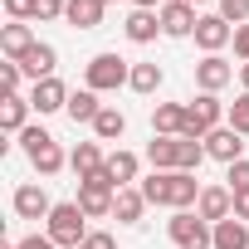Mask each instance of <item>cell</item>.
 I'll list each match as a JSON object with an SVG mask.
<instances>
[{"label":"cell","instance_id":"6da1fadb","mask_svg":"<svg viewBox=\"0 0 249 249\" xmlns=\"http://www.w3.org/2000/svg\"><path fill=\"white\" fill-rule=\"evenodd\" d=\"M44 234H49L59 249H78L93 230H88V215H83L78 200H59V205L49 210V220H44Z\"/></svg>","mask_w":249,"mask_h":249},{"label":"cell","instance_id":"7a4b0ae2","mask_svg":"<svg viewBox=\"0 0 249 249\" xmlns=\"http://www.w3.org/2000/svg\"><path fill=\"white\" fill-rule=\"evenodd\" d=\"M127 83H132V64L122 54H93L83 64V88H93V93H117Z\"/></svg>","mask_w":249,"mask_h":249},{"label":"cell","instance_id":"3957f363","mask_svg":"<svg viewBox=\"0 0 249 249\" xmlns=\"http://www.w3.org/2000/svg\"><path fill=\"white\" fill-rule=\"evenodd\" d=\"M20 147H25V157H30V166H35L39 176H59V171L69 166L64 147H59L44 127H25V132H20Z\"/></svg>","mask_w":249,"mask_h":249},{"label":"cell","instance_id":"277c9868","mask_svg":"<svg viewBox=\"0 0 249 249\" xmlns=\"http://www.w3.org/2000/svg\"><path fill=\"white\" fill-rule=\"evenodd\" d=\"M166 234H171L176 249H215V225L200 220L196 210H176L166 220Z\"/></svg>","mask_w":249,"mask_h":249},{"label":"cell","instance_id":"5b68a950","mask_svg":"<svg viewBox=\"0 0 249 249\" xmlns=\"http://www.w3.org/2000/svg\"><path fill=\"white\" fill-rule=\"evenodd\" d=\"M225 103H220V93H200L196 103H186V132L181 137H196V142H205L215 127H225Z\"/></svg>","mask_w":249,"mask_h":249},{"label":"cell","instance_id":"8992f818","mask_svg":"<svg viewBox=\"0 0 249 249\" xmlns=\"http://www.w3.org/2000/svg\"><path fill=\"white\" fill-rule=\"evenodd\" d=\"M10 205H15V215H20V220H49V210H54V200H49V191H44L39 181H25V186H15Z\"/></svg>","mask_w":249,"mask_h":249},{"label":"cell","instance_id":"52a82bcc","mask_svg":"<svg viewBox=\"0 0 249 249\" xmlns=\"http://www.w3.org/2000/svg\"><path fill=\"white\" fill-rule=\"evenodd\" d=\"M157 15H161V35H166V39H186V35H196V25H200L196 5H186V0H166Z\"/></svg>","mask_w":249,"mask_h":249},{"label":"cell","instance_id":"ba28073f","mask_svg":"<svg viewBox=\"0 0 249 249\" xmlns=\"http://www.w3.org/2000/svg\"><path fill=\"white\" fill-rule=\"evenodd\" d=\"M234 83V64L225 59V54H205L200 64H196V88L200 93H220V88H230Z\"/></svg>","mask_w":249,"mask_h":249},{"label":"cell","instance_id":"9c48e42d","mask_svg":"<svg viewBox=\"0 0 249 249\" xmlns=\"http://www.w3.org/2000/svg\"><path fill=\"white\" fill-rule=\"evenodd\" d=\"M30 107L44 117V112H69V83L64 78H39L30 88Z\"/></svg>","mask_w":249,"mask_h":249},{"label":"cell","instance_id":"30bf717a","mask_svg":"<svg viewBox=\"0 0 249 249\" xmlns=\"http://www.w3.org/2000/svg\"><path fill=\"white\" fill-rule=\"evenodd\" d=\"M205 157H215V161H225V166H234V161H244V137L230 127H215L210 137H205Z\"/></svg>","mask_w":249,"mask_h":249},{"label":"cell","instance_id":"8fae6325","mask_svg":"<svg viewBox=\"0 0 249 249\" xmlns=\"http://www.w3.org/2000/svg\"><path fill=\"white\" fill-rule=\"evenodd\" d=\"M196 44H200L205 54H220L225 44H234V25H230L225 15H200V25H196Z\"/></svg>","mask_w":249,"mask_h":249},{"label":"cell","instance_id":"7c38bea8","mask_svg":"<svg viewBox=\"0 0 249 249\" xmlns=\"http://www.w3.org/2000/svg\"><path fill=\"white\" fill-rule=\"evenodd\" d=\"M196 215H200V220H210V225L230 220V215H234V191H230V186H205V191H200V200H196Z\"/></svg>","mask_w":249,"mask_h":249},{"label":"cell","instance_id":"4fadbf2b","mask_svg":"<svg viewBox=\"0 0 249 249\" xmlns=\"http://www.w3.org/2000/svg\"><path fill=\"white\" fill-rule=\"evenodd\" d=\"M39 39H35V30L25 25V20H10V25H0V54H5V59H25L30 49H35Z\"/></svg>","mask_w":249,"mask_h":249},{"label":"cell","instance_id":"5bb4252c","mask_svg":"<svg viewBox=\"0 0 249 249\" xmlns=\"http://www.w3.org/2000/svg\"><path fill=\"white\" fill-rule=\"evenodd\" d=\"M112 200H117V191L93 186V181H78V205H83L88 220H107V215H112Z\"/></svg>","mask_w":249,"mask_h":249},{"label":"cell","instance_id":"9a60e30c","mask_svg":"<svg viewBox=\"0 0 249 249\" xmlns=\"http://www.w3.org/2000/svg\"><path fill=\"white\" fill-rule=\"evenodd\" d=\"M142 215H147V196L137 186H122L117 200H112V220L117 225H142Z\"/></svg>","mask_w":249,"mask_h":249},{"label":"cell","instance_id":"2e32d148","mask_svg":"<svg viewBox=\"0 0 249 249\" xmlns=\"http://www.w3.org/2000/svg\"><path fill=\"white\" fill-rule=\"evenodd\" d=\"M152 132L157 137H181L186 132V103H157L152 107Z\"/></svg>","mask_w":249,"mask_h":249},{"label":"cell","instance_id":"e0dca14e","mask_svg":"<svg viewBox=\"0 0 249 249\" xmlns=\"http://www.w3.org/2000/svg\"><path fill=\"white\" fill-rule=\"evenodd\" d=\"M122 35H127L132 44H152V39L161 35V15H157V10H132L127 25H122Z\"/></svg>","mask_w":249,"mask_h":249},{"label":"cell","instance_id":"ac0fdd59","mask_svg":"<svg viewBox=\"0 0 249 249\" xmlns=\"http://www.w3.org/2000/svg\"><path fill=\"white\" fill-rule=\"evenodd\" d=\"M54 64H59V49H54V44H44V39H39V44L20 59V69H25L35 83H39V78H54Z\"/></svg>","mask_w":249,"mask_h":249},{"label":"cell","instance_id":"d6986e66","mask_svg":"<svg viewBox=\"0 0 249 249\" xmlns=\"http://www.w3.org/2000/svg\"><path fill=\"white\" fill-rule=\"evenodd\" d=\"M0 127L20 137V132L30 127V98H20V93H5V103H0Z\"/></svg>","mask_w":249,"mask_h":249},{"label":"cell","instance_id":"ffe728a7","mask_svg":"<svg viewBox=\"0 0 249 249\" xmlns=\"http://www.w3.org/2000/svg\"><path fill=\"white\" fill-rule=\"evenodd\" d=\"M200 181H196V171H171V210H191L196 200H200Z\"/></svg>","mask_w":249,"mask_h":249},{"label":"cell","instance_id":"44dd1931","mask_svg":"<svg viewBox=\"0 0 249 249\" xmlns=\"http://www.w3.org/2000/svg\"><path fill=\"white\" fill-rule=\"evenodd\" d=\"M103 0H69V10H64V20L73 25V30H98L103 25Z\"/></svg>","mask_w":249,"mask_h":249},{"label":"cell","instance_id":"7402d4cb","mask_svg":"<svg viewBox=\"0 0 249 249\" xmlns=\"http://www.w3.org/2000/svg\"><path fill=\"white\" fill-rule=\"evenodd\" d=\"M103 107H107V103H98L93 88H73V93H69V117H73V122H88V127H93Z\"/></svg>","mask_w":249,"mask_h":249},{"label":"cell","instance_id":"603a6c76","mask_svg":"<svg viewBox=\"0 0 249 249\" xmlns=\"http://www.w3.org/2000/svg\"><path fill=\"white\" fill-rule=\"evenodd\" d=\"M69 166H73V176L83 181V176H93L98 166H107V157H103V147H98V142H78V147L69 152Z\"/></svg>","mask_w":249,"mask_h":249},{"label":"cell","instance_id":"cb8c5ba5","mask_svg":"<svg viewBox=\"0 0 249 249\" xmlns=\"http://www.w3.org/2000/svg\"><path fill=\"white\" fill-rule=\"evenodd\" d=\"M176 142H181V137H157V132H152V142H147L152 171H176Z\"/></svg>","mask_w":249,"mask_h":249},{"label":"cell","instance_id":"d4e9b609","mask_svg":"<svg viewBox=\"0 0 249 249\" xmlns=\"http://www.w3.org/2000/svg\"><path fill=\"white\" fill-rule=\"evenodd\" d=\"M215 249H249V225L244 220H220L215 225Z\"/></svg>","mask_w":249,"mask_h":249},{"label":"cell","instance_id":"484cf974","mask_svg":"<svg viewBox=\"0 0 249 249\" xmlns=\"http://www.w3.org/2000/svg\"><path fill=\"white\" fill-rule=\"evenodd\" d=\"M107 171L117 176V186H137V171H142V161H137V152H107Z\"/></svg>","mask_w":249,"mask_h":249},{"label":"cell","instance_id":"4316f807","mask_svg":"<svg viewBox=\"0 0 249 249\" xmlns=\"http://www.w3.org/2000/svg\"><path fill=\"white\" fill-rule=\"evenodd\" d=\"M122 132H127V117H122L117 107H103L98 122H93V142H117Z\"/></svg>","mask_w":249,"mask_h":249},{"label":"cell","instance_id":"83f0119b","mask_svg":"<svg viewBox=\"0 0 249 249\" xmlns=\"http://www.w3.org/2000/svg\"><path fill=\"white\" fill-rule=\"evenodd\" d=\"M166 83V73H161V64H132V93H142V98H152L157 88Z\"/></svg>","mask_w":249,"mask_h":249},{"label":"cell","instance_id":"f1b7e54d","mask_svg":"<svg viewBox=\"0 0 249 249\" xmlns=\"http://www.w3.org/2000/svg\"><path fill=\"white\" fill-rule=\"evenodd\" d=\"M137 191L147 196V205H171V171H152V176H142Z\"/></svg>","mask_w":249,"mask_h":249},{"label":"cell","instance_id":"f546056e","mask_svg":"<svg viewBox=\"0 0 249 249\" xmlns=\"http://www.w3.org/2000/svg\"><path fill=\"white\" fill-rule=\"evenodd\" d=\"M200 161H205V142L181 137L176 142V171H200Z\"/></svg>","mask_w":249,"mask_h":249},{"label":"cell","instance_id":"4dcf8cb0","mask_svg":"<svg viewBox=\"0 0 249 249\" xmlns=\"http://www.w3.org/2000/svg\"><path fill=\"white\" fill-rule=\"evenodd\" d=\"M225 122L239 132V137H249V93H239L234 103H230V112H225Z\"/></svg>","mask_w":249,"mask_h":249},{"label":"cell","instance_id":"1f68e13d","mask_svg":"<svg viewBox=\"0 0 249 249\" xmlns=\"http://www.w3.org/2000/svg\"><path fill=\"white\" fill-rule=\"evenodd\" d=\"M225 186L239 196V191H249V157L244 161H234V166H225Z\"/></svg>","mask_w":249,"mask_h":249},{"label":"cell","instance_id":"d6a6232c","mask_svg":"<svg viewBox=\"0 0 249 249\" xmlns=\"http://www.w3.org/2000/svg\"><path fill=\"white\" fill-rule=\"evenodd\" d=\"M220 15L239 30V25H249V0H220Z\"/></svg>","mask_w":249,"mask_h":249},{"label":"cell","instance_id":"836d02e7","mask_svg":"<svg viewBox=\"0 0 249 249\" xmlns=\"http://www.w3.org/2000/svg\"><path fill=\"white\" fill-rule=\"evenodd\" d=\"M20 78H25V69H20L15 59L0 64V88H5V93H20Z\"/></svg>","mask_w":249,"mask_h":249},{"label":"cell","instance_id":"e575fe53","mask_svg":"<svg viewBox=\"0 0 249 249\" xmlns=\"http://www.w3.org/2000/svg\"><path fill=\"white\" fill-rule=\"evenodd\" d=\"M69 0H35V20H64Z\"/></svg>","mask_w":249,"mask_h":249},{"label":"cell","instance_id":"d590c367","mask_svg":"<svg viewBox=\"0 0 249 249\" xmlns=\"http://www.w3.org/2000/svg\"><path fill=\"white\" fill-rule=\"evenodd\" d=\"M5 15L10 20H35V0H5Z\"/></svg>","mask_w":249,"mask_h":249},{"label":"cell","instance_id":"8d00e7d4","mask_svg":"<svg viewBox=\"0 0 249 249\" xmlns=\"http://www.w3.org/2000/svg\"><path fill=\"white\" fill-rule=\"evenodd\" d=\"M83 249H117V239H112L107 230H93V234L83 239Z\"/></svg>","mask_w":249,"mask_h":249},{"label":"cell","instance_id":"74e56055","mask_svg":"<svg viewBox=\"0 0 249 249\" xmlns=\"http://www.w3.org/2000/svg\"><path fill=\"white\" fill-rule=\"evenodd\" d=\"M234 59H244V64H249V25H239V30H234Z\"/></svg>","mask_w":249,"mask_h":249},{"label":"cell","instance_id":"f35d334b","mask_svg":"<svg viewBox=\"0 0 249 249\" xmlns=\"http://www.w3.org/2000/svg\"><path fill=\"white\" fill-rule=\"evenodd\" d=\"M15 249H59V244H54L49 234H25V239H20Z\"/></svg>","mask_w":249,"mask_h":249},{"label":"cell","instance_id":"ab89813d","mask_svg":"<svg viewBox=\"0 0 249 249\" xmlns=\"http://www.w3.org/2000/svg\"><path fill=\"white\" fill-rule=\"evenodd\" d=\"M234 220H244V225H249V191H239V196H234Z\"/></svg>","mask_w":249,"mask_h":249},{"label":"cell","instance_id":"60d3db41","mask_svg":"<svg viewBox=\"0 0 249 249\" xmlns=\"http://www.w3.org/2000/svg\"><path fill=\"white\" fill-rule=\"evenodd\" d=\"M132 5H137V10H161L166 0H132Z\"/></svg>","mask_w":249,"mask_h":249},{"label":"cell","instance_id":"b9f144b4","mask_svg":"<svg viewBox=\"0 0 249 249\" xmlns=\"http://www.w3.org/2000/svg\"><path fill=\"white\" fill-rule=\"evenodd\" d=\"M239 83H244V93H249V64H239Z\"/></svg>","mask_w":249,"mask_h":249},{"label":"cell","instance_id":"7bdbcfd3","mask_svg":"<svg viewBox=\"0 0 249 249\" xmlns=\"http://www.w3.org/2000/svg\"><path fill=\"white\" fill-rule=\"evenodd\" d=\"M186 5H205V0H186Z\"/></svg>","mask_w":249,"mask_h":249},{"label":"cell","instance_id":"ee69618b","mask_svg":"<svg viewBox=\"0 0 249 249\" xmlns=\"http://www.w3.org/2000/svg\"><path fill=\"white\" fill-rule=\"evenodd\" d=\"M0 249H15V244H0Z\"/></svg>","mask_w":249,"mask_h":249},{"label":"cell","instance_id":"f6af8a7d","mask_svg":"<svg viewBox=\"0 0 249 249\" xmlns=\"http://www.w3.org/2000/svg\"><path fill=\"white\" fill-rule=\"evenodd\" d=\"M103 5H112V0H103Z\"/></svg>","mask_w":249,"mask_h":249},{"label":"cell","instance_id":"bcb514c9","mask_svg":"<svg viewBox=\"0 0 249 249\" xmlns=\"http://www.w3.org/2000/svg\"><path fill=\"white\" fill-rule=\"evenodd\" d=\"M78 249H83V244H78Z\"/></svg>","mask_w":249,"mask_h":249}]
</instances>
